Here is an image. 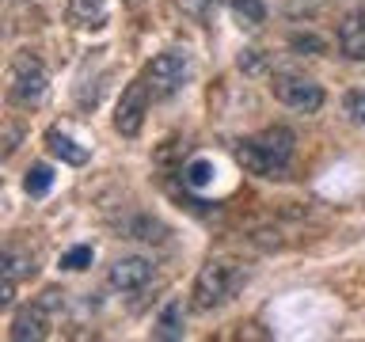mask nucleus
Segmentation results:
<instances>
[{
    "instance_id": "2eb2a0df",
    "label": "nucleus",
    "mask_w": 365,
    "mask_h": 342,
    "mask_svg": "<svg viewBox=\"0 0 365 342\" xmlns=\"http://www.w3.org/2000/svg\"><path fill=\"white\" fill-rule=\"evenodd\" d=\"M228 11L244 23V27H259L267 19V4L262 0H228Z\"/></svg>"
},
{
    "instance_id": "9b49d317",
    "label": "nucleus",
    "mask_w": 365,
    "mask_h": 342,
    "mask_svg": "<svg viewBox=\"0 0 365 342\" xmlns=\"http://www.w3.org/2000/svg\"><path fill=\"white\" fill-rule=\"evenodd\" d=\"M68 19L76 27H103L107 23V0H68Z\"/></svg>"
},
{
    "instance_id": "423d86ee",
    "label": "nucleus",
    "mask_w": 365,
    "mask_h": 342,
    "mask_svg": "<svg viewBox=\"0 0 365 342\" xmlns=\"http://www.w3.org/2000/svg\"><path fill=\"white\" fill-rule=\"evenodd\" d=\"M148 103H153V91H148L145 76H141V80H133V84L122 91L118 107H114V130H118L122 137H137L141 125H145Z\"/></svg>"
},
{
    "instance_id": "4468645a",
    "label": "nucleus",
    "mask_w": 365,
    "mask_h": 342,
    "mask_svg": "<svg viewBox=\"0 0 365 342\" xmlns=\"http://www.w3.org/2000/svg\"><path fill=\"white\" fill-rule=\"evenodd\" d=\"M50 187H53L50 164H31L27 175H23V190H27L31 198H42V194H50Z\"/></svg>"
},
{
    "instance_id": "f8f14e48",
    "label": "nucleus",
    "mask_w": 365,
    "mask_h": 342,
    "mask_svg": "<svg viewBox=\"0 0 365 342\" xmlns=\"http://www.w3.org/2000/svg\"><path fill=\"white\" fill-rule=\"evenodd\" d=\"M31 274H34V259L23 255L19 247H4V255H0V278L19 281V278H31Z\"/></svg>"
},
{
    "instance_id": "dca6fc26",
    "label": "nucleus",
    "mask_w": 365,
    "mask_h": 342,
    "mask_svg": "<svg viewBox=\"0 0 365 342\" xmlns=\"http://www.w3.org/2000/svg\"><path fill=\"white\" fill-rule=\"evenodd\" d=\"M213 160H190L187 164V171H182V182H187V187H194V190H202V187H210L213 182Z\"/></svg>"
},
{
    "instance_id": "39448f33",
    "label": "nucleus",
    "mask_w": 365,
    "mask_h": 342,
    "mask_svg": "<svg viewBox=\"0 0 365 342\" xmlns=\"http://www.w3.org/2000/svg\"><path fill=\"white\" fill-rule=\"evenodd\" d=\"M270 91H274L278 103H285V107H293L301 114H312V110L324 107V88H319L316 80L301 76V73H274Z\"/></svg>"
},
{
    "instance_id": "a211bd4d",
    "label": "nucleus",
    "mask_w": 365,
    "mask_h": 342,
    "mask_svg": "<svg viewBox=\"0 0 365 342\" xmlns=\"http://www.w3.org/2000/svg\"><path fill=\"white\" fill-rule=\"evenodd\" d=\"M346 114L354 122L365 125V88H358V91H350V95H346Z\"/></svg>"
},
{
    "instance_id": "f3484780",
    "label": "nucleus",
    "mask_w": 365,
    "mask_h": 342,
    "mask_svg": "<svg viewBox=\"0 0 365 342\" xmlns=\"http://www.w3.org/2000/svg\"><path fill=\"white\" fill-rule=\"evenodd\" d=\"M91 259H96V251H91L88 244H76L61 255V270H88Z\"/></svg>"
},
{
    "instance_id": "6ab92c4d",
    "label": "nucleus",
    "mask_w": 365,
    "mask_h": 342,
    "mask_svg": "<svg viewBox=\"0 0 365 342\" xmlns=\"http://www.w3.org/2000/svg\"><path fill=\"white\" fill-rule=\"evenodd\" d=\"M289 46H293L297 53H304V50H308V53H324V42H319L316 34H293Z\"/></svg>"
},
{
    "instance_id": "9d476101",
    "label": "nucleus",
    "mask_w": 365,
    "mask_h": 342,
    "mask_svg": "<svg viewBox=\"0 0 365 342\" xmlns=\"http://www.w3.org/2000/svg\"><path fill=\"white\" fill-rule=\"evenodd\" d=\"M46 148H50L57 160L73 164V167H84V164H88V148H84V145H76L73 137L61 133V130H50V133H46Z\"/></svg>"
},
{
    "instance_id": "1a4fd4ad",
    "label": "nucleus",
    "mask_w": 365,
    "mask_h": 342,
    "mask_svg": "<svg viewBox=\"0 0 365 342\" xmlns=\"http://www.w3.org/2000/svg\"><path fill=\"white\" fill-rule=\"evenodd\" d=\"M339 50L350 57V61H365V8L350 11L339 27Z\"/></svg>"
},
{
    "instance_id": "6e6552de",
    "label": "nucleus",
    "mask_w": 365,
    "mask_h": 342,
    "mask_svg": "<svg viewBox=\"0 0 365 342\" xmlns=\"http://www.w3.org/2000/svg\"><path fill=\"white\" fill-rule=\"evenodd\" d=\"M8 335L16 342H42L46 335H50V308H46L42 301L19 308L16 319H11V327H8Z\"/></svg>"
},
{
    "instance_id": "7ed1b4c3",
    "label": "nucleus",
    "mask_w": 365,
    "mask_h": 342,
    "mask_svg": "<svg viewBox=\"0 0 365 342\" xmlns=\"http://www.w3.org/2000/svg\"><path fill=\"white\" fill-rule=\"evenodd\" d=\"M46 84H50V76H46V65H42L31 50H23V53L11 57L8 99L16 103V107H38V103L46 99Z\"/></svg>"
},
{
    "instance_id": "0eeeda50",
    "label": "nucleus",
    "mask_w": 365,
    "mask_h": 342,
    "mask_svg": "<svg viewBox=\"0 0 365 342\" xmlns=\"http://www.w3.org/2000/svg\"><path fill=\"white\" fill-rule=\"evenodd\" d=\"M107 281L114 285V289H122V293H137V289H145V285L153 281V262L141 259V255L114 259L110 270H107Z\"/></svg>"
},
{
    "instance_id": "aec40b11",
    "label": "nucleus",
    "mask_w": 365,
    "mask_h": 342,
    "mask_svg": "<svg viewBox=\"0 0 365 342\" xmlns=\"http://www.w3.org/2000/svg\"><path fill=\"white\" fill-rule=\"evenodd\" d=\"M182 8H187L190 16H198V19H210V8H213V0H182Z\"/></svg>"
},
{
    "instance_id": "ddd939ff",
    "label": "nucleus",
    "mask_w": 365,
    "mask_h": 342,
    "mask_svg": "<svg viewBox=\"0 0 365 342\" xmlns=\"http://www.w3.org/2000/svg\"><path fill=\"white\" fill-rule=\"evenodd\" d=\"M156 338H164V342L182 338V301L164 304V312H160V319H156Z\"/></svg>"
},
{
    "instance_id": "f257e3e1",
    "label": "nucleus",
    "mask_w": 365,
    "mask_h": 342,
    "mask_svg": "<svg viewBox=\"0 0 365 342\" xmlns=\"http://www.w3.org/2000/svg\"><path fill=\"white\" fill-rule=\"evenodd\" d=\"M293 145H297L293 130H285V125H270V130H262L259 137H244V141H236L232 152L240 160V167L251 171V175L282 179L285 171H289Z\"/></svg>"
},
{
    "instance_id": "f03ea898",
    "label": "nucleus",
    "mask_w": 365,
    "mask_h": 342,
    "mask_svg": "<svg viewBox=\"0 0 365 342\" xmlns=\"http://www.w3.org/2000/svg\"><path fill=\"white\" fill-rule=\"evenodd\" d=\"M240 278H244V270H240L236 262L210 259V262L198 270V278H194L190 308H194V312H213L217 304H225L228 296H232V289L240 285Z\"/></svg>"
},
{
    "instance_id": "20e7f679",
    "label": "nucleus",
    "mask_w": 365,
    "mask_h": 342,
    "mask_svg": "<svg viewBox=\"0 0 365 342\" xmlns=\"http://www.w3.org/2000/svg\"><path fill=\"white\" fill-rule=\"evenodd\" d=\"M190 76V57L182 50H164L145 65V84L153 91V99H171L175 91H182Z\"/></svg>"
}]
</instances>
